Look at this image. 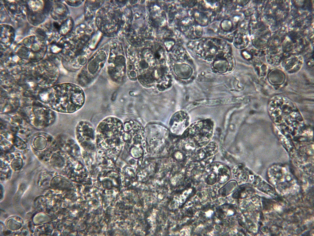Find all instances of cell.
I'll list each match as a JSON object with an SVG mask.
<instances>
[{"label": "cell", "instance_id": "cell-2", "mask_svg": "<svg viewBox=\"0 0 314 236\" xmlns=\"http://www.w3.org/2000/svg\"><path fill=\"white\" fill-rule=\"evenodd\" d=\"M123 128L117 117L109 116L102 120L95 130L97 151L117 160L123 146Z\"/></svg>", "mask_w": 314, "mask_h": 236}, {"label": "cell", "instance_id": "cell-5", "mask_svg": "<svg viewBox=\"0 0 314 236\" xmlns=\"http://www.w3.org/2000/svg\"><path fill=\"white\" fill-rule=\"evenodd\" d=\"M52 137L47 134H39L34 136L31 140L33 149L37 152L47 150L52 142Z\"/></svg>", "mask_w": 314, "mask_h": 236}, {"label": "cell", "instance_id": "cell-3", "mask_svg": "<svg viewBox=\"0 0 314 236\" xmlns=\"http://www.w3.org/2000/svg\"><path fill=\"white\" fill-rule=\"evenodd\" d=\"M76 140L81 150L95 153L97 151L95 130L92 124L88 121L82 120L76 125Z\"/></svg>", "mask_w": 314, "mask_h": 236}, {"label": "cell", "instance_id": "cell-4", "mask_svg": "<svg viewBox=\"0 0 314 236\" xmlns=\"http://www.w3.org/2000/svg\"><path fill=\"white\" fill-rule=\"evenodd\" d=\"M42 104L29 106L25 110L30 124L37 128L47 127L53 123L55 119L54 112Z\"/></svg>", "mask_w": 314, "mask_h": 236}, {"label": "cell", "instance_id": "cell-1", "mask_svg": "<svg viewBox=\"0 0 314 236\" xmlns=\"http://www.w3.org/2000/svg\"><path fill=\"white\" fill-rule=\"evenodd\" d=\"M40 101L47 107L57 112L74 113L81 108L85 100L84 92L78 85L66 83L56 85L40 91Z\"/></svg>", "mask_w": 314, "mask_h": 236}, {"label": "cell", "instance_id": "cell-7", "mask_svg": "<svg viewBox=\"0 0 314 236\" xmlns=\"http://www.w3.org/2000/svg\"><path fill=\"white\" fill-rule=\"evenodd\" d=\"M54 26L57 29H59V26L57 22H54Z\"/></svg>", "mask_w": 314, "mask_h": 236}, {"label": "cell", "instance_id": "cell-6", "mask_svg": "<svg viewBox=\"0 0 314 236\" xmlns=\"http://www.w3.org/2000/svg\"><path fill=\"white\" fill-rule=\"evenodd\" d=\"M206 13L196 11L195 19L196 22L199 26H206L210 22V18Z\"/></svg>", "mask_w": 314, "mask_h": 236}]
</instances>
